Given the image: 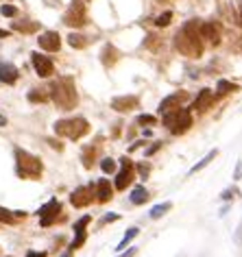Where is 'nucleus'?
I'll return each instance as SVG.
<instances>
[{"mask_svg":"<svg viewBox=\"0 0 242 257\" xmlns=\"http://www.w3.org/2000/svg\"><path fill=\"white\" fill-rule=\"evenodd\" d=\"M199 22L190 20L179 29L175 35V48L186 57H201L203 55V37L199 33Z\"/></svg>","mask_w":242,"mask_h":257,"instance_id":"nucleus-1","label":"nucleus"},{"mask_svg":"<svg viewBox=\"0 0 242 257\" xmlns=\"http://www.w3.org/2000/svg\"><path fill=\"white\" fill-rule=\"evenodd\" d=\"M50 98L59 109L63 111H70V109L76 107L79 102V94H76V87H74V79L72 76H59L57 81L50 83Z\"/></svg>","mask_w":242,"mask_h":257,"instance_id":"nucleus-2","label":"nucleus"},{"mask_svg":"<svg viewBox=\"0 0 242 257\" xmlns=\"http://www.w3.org/2000/svg\"><path fill=\"white\" fill-rule=\"evenodd\" d=\"M44 166L40 162V157L31 155V153L16 149V172L20 179H40L42 177Z\"/></svg>","mask_w":242,"mask_h":257,"instance_id":"nucleus-3","label":"nucleus"},{"mask_svg":"<svg viewBox=\"0 0 242 257\" xmlns=\"http://www.w3.org/2000/svg\"><path fill=\"white\" fill-rule=\"evenodd\" d=\"M162 115H164V124L168 126V131L173 136H181V133H186L192 126V113H190V109H183L181 105Z\"/></svg>","mask_w":242,"mask_h":257,"instance_id":"nucleus-4","label":"nucleus"},{"mask_svg":"<svg viewBox=\"0 0 242 257\" xmlns=\"http://www.w3.org/2000/svg\"><path fill=\"white\" fill-rule=\"evenodd\" d=\"M55 133L68 140H81L90 133V122L85 118H68V120H57L55 122Z\"/></svg>","mask_w":242,"mask_h":257,"instance_id":"nucleus-5","label":"nucleus"},{"mask_svg":"<svg viewBox=\"0 0 242 257\" xmlns=\"http://www.w3.org/2000/svg\"><path fill=\"white\" fill-rule=\"evenodd\" d=\"M63 24L74 29H81L87 24V16H85V5L81 0H72L70 3V9L63 14Z\"/></svg>","mask_w":242,"mask_h":257,"instance_id":"nucleus-6","label":"nucleus"},{"mask_svg":"<svg viewBox=\"0 0 242 257\" xmlns=\"http://www.w3.org/2000/svg\"><path fill=\"white\" fill-rule=\"evenodd\" d=\"M61 214V203L57 201V198H50V201L44 205V207L37 211V216H40V224L42 227H50L57 218Z\"/></svg>","mask_w":242,"mask_h":257,"instance_id":"nucleus-7","label":"nucleus"},{"mask_svg":"<svg viewBox=\"0 0 242 257\" xmlns=\"http://www.w3.org/2000/svg\"><path fill=\"white\" fill-rule=\"evenodd\" d=\"M120 166H123V170H120L116 177V190H127L133 183V179H136V166L127 157L120 159Z\"/></svg>","mask_w":242,"mask_h":257,"instance_id":"nucleus-8","label":"nucleus"},{"mask_svg":"<svg viewBox=\"0 0 242 257\" xmlns=\"http://www.w3.org/2000/svg\"><path fill=\"white\" fill-rule=\"evenodd\" d=\"M94 201V185H83V188H76L70 194V203L74 207H87Z\"/></svg>","mask_w":242,"mask_h":257,"instance_id":"nucleus-9","label":"nucleus"},{"mask_svg":"<svg viewBox=\"0 0 242 257\" xmlns=\"http://www.w3.org/2000/svg\"><path fill=\"white\" fill-rule=\"evenodd\" d=\"M31 61H33L35 72L40 74L42 79H48V76L55 74V66H53V61H50L48 57H44L40 53H33V55H31Z\"/></svg>","mask_w":242,"mask_h":257,"instance_id":"nucleus-10","label":"nucleus"},{"mask_svg":"<svg viewBox=\"0 0 242 257\" xmlns=\"http://www.w3.org/2000/svg\"><path fill=\"white\" fill-rule=\"evenodd\" d=\"M42 50H48V53H57V50L61 48V37L57 31H46V33L40 35V40H37Z\"/></svg>","mask_w":242,"mask_h":257,"instance_id":"nucleus-11","label":"nucleus"},{"mask_svg":"<svg viewBox=\"0 0 242 257\" xmlns=\"http://www.w3.org/2000/svg\"><path fill=\"white\" fill-rule=\"evenodd\" d=\"M140 107V98L138 96H116L111 100V109H116L120 113H127V111H133V109Z\"/></svg>","mask_w":242,"mask_h":257,"instance_id":"nucleus-12","label":"nucleus"},{"mask_svg":"<svg viewBox=\"0 0 242 257\" xmlns=\"http://www.w3.org/2000/svg\"><path fill=\"white\" fill-rule=\"evenodd\" d=\"M212 102H214V92L212 89H201L199 92V96L194 98V102H192V111H199V113H203V111H207L209 107H212Z\"/></svg>","mask_w":242,"mask_h":257,"instance_id":"nucleus-13","label":"nucleus"},{"mask_svg":"<svg viewBox=\"0 0 242 257\" xmlns=\"http://www.w3.org/2000/svg\"><path fill=\"white\" fill-rule=\"evenodd\" d=\"M199 33L203 40H207V42H212L214 46L216 44H220V27L216 22H205V24H201L199 27Z\"/></svg>","mask_w":242,"mask_h":257,"instance_id":"nucleus-14","label":"nucleus"},{"mask_svg":"<svg viewBox=\"0 0 242 257\" xmlns=\"http://www.w3.org/2000/svg\"><path fill=\"white\" fill-rule=\"evenodd\" d=\"M188 98V94L186 92H177V94H170V96H166L162 102H159V113H166V111H170V109H175V107H179L183 100Z\"/></svg>","mask_w":242,"mask_h":257,"instance_id":"nucleus-15","label":"nucleus"},{"mask_svg":"<svg viewBox=\"0 0 242 257\" xmlns=\"http://www.w3.org/2000/svg\"><path fill=\"white\" fill-rule=\"evenodd\" d=\"M94 190H96L94 192V196H96L98 203H107V201H111L113 198V188H111V183L107 181V179H100Z\"/></svg>","mask_w":242,"mask_h":257,"instance_id":"nucleus-16","label":"nucleus"},{"mask_svg":"<svg viewBox=\"0 0 242 257\" xmlns=\"http://www.w3.org/2000/svg\"><path fill=\"white\" fill-rule=\"evenodd\" d=\"M0 81L7 85H14L18 81V68L14 63H0Z\"/></svg>","mask_w":242,"mask_h":257,"instance_id":"nucleus-17","label":"nucleus"},{"mask_svg":"<svg viewBox=\"0 0 242 257\" xmlns=\"http://www.w3.org/2000/svg\"><path fill=\"white\" fill-rule=\"evenodd\" d=\"M22 218H27V211H9V209L0 207V222L16 224L18 220H22Z\"/></svg>","mask_w":242,"mask_h":257,"instance_id":"nucleus-18","label":"nucleus"},{"mask_svg":"<svg viewBox=\"0 0 242 257\" xmlns=\"http://www.w3.org/2000/svg\"><path fill=\"white\" fill-rule=\"evenodd\" d=\"M100 61H103V63H105V66H107V68H111V66H113V63H116V61H118V50H116V48H113V46H111V44H107V46L103 48V55H100Z\"/></svg>","mask_w":242,"mask_h":257,"instance_id":"nucleus-19","label":"nucleus"},{"mask_svg":"<svg viewBox=\"0 0 242 257\" xmlns=\"http://www.w3.org/2000/svg\"><path fill=\"white\" fill-rule=\"evenodd\" d=\"M129 198H131L133 205H144L146 201H149V190H146L144 185H138V188H133Z\"/></svg>","mask_w":242,"mask_h":257,"instance_id":"nucleus-20","label":"nucleus"},{"mask_svg":"<svg viewBox=\"0 0 242 257\" xmlns=\"http://www.w3.org/2000/svg\"><path fill=\"white\" fill-rule=\"evenodd\" d=\"M14 29L20 31V33H35L40 29V22H33V20H22V22H14Z\"/></svg>","mask_w":242,"mask_h":257,"instance_id":"nucleus-21","label":"nucleus"},{"mask_svg":"<svg viewBox=\"0 0 242 257\" xmlns=\"http://www.w3.org/2000/svg\"><path fill=\"white\" fill-rule=\"evenodd\" d=\"M216 155H218V151H216V149H214V151H209L207 155L203 157L199 164H196V166H192V168H190V175H194V172H199V170H203V168H205V166H209V164H212L214 159H216Z\"/></svg>","mask_w":242,"mask_h":257,"instance_id":"nucleus-22","label":"nucleus"},{"mask_svg":"<svg viewBox=\"0 0 242 257\" xmlns=\"http://www.w3.org/2000/svg\"><path fill=\"white\" fill-rule=\"evenodd\" d=\"M96 151H98L96 144H94V146H85V149H83V155H81V159H83L85 168H92L94 159H96Z\"/></svg>","mask_w":242,"mask_h":257,"instance_id":"nucleus-23","label":"nucleus"},{"mask_svg":"<svg viewBox=\"0 0 242 257\" xmlns=\"http://www.w3.org/2000/svg\"><path fill=\"white\" fill-rule=\"evenodd\" d=\"M173 209V203H162V205H155V207H153L151 211H149V216L153 218V220H159V218H162L164 214H166V211H170Z\"/></svg>","mask_w":242,"mask_h":257,"instance_id":"nucleus-24","label":"nucleus"},{"mask_svg":"<svg viewBox=\"0 0 242 257\" xmlns=\"http://www.w3.org/2000/svg\"><path fill=\"white\" fill-rule=\"evenodd\" d=\"M68 44L72 48H85L87 44H90V40H87L85 35H79V33H70L68 35Z\"/></svg>","mask_w":242,"mask_h":257,"instance_id":"nucleus-25","label":"nucleus"},{"mask_svg":"<svg viewBox=\"0 0 242 257\" xmlns=\"http://www.w3.org/2000/svg\"><path fill=\"white\" fill-rule=\"evenodd\" d=\"M238 85L235 83H231V81H225V79H220L218 81V85H216V92H218L220 96H225V94H231V92H238Z\"/></svg>","mask_w":242,"mask_h":257,"instance_id":"nucleus-26","label":"nucleus"},{"mask_svg":"<svg viewBox=\"0 0 242 257\" xmlns=\"http://www.w3.org/2000/svg\"><path fill=\"white\" fill-rule=\"evenodd\" d=\"M85 240H87V233H85V229H81V231H74V240H72V244H70V250H79L81 246L85 244Z\"/></svg>","mask_w":242,"mask_h":257,"instance_id":"nucleus-27","label":"nucleus"},{"mask_svg":"<svg viewBox=\"0 0 242 257\" xmlns=\"http://www.w3.org/2000/svg\"><path fill=\"white\" fill-rule=\"evenodd\" d=\"M27 98H29L31 102H46L50 96H48V89H31Z\"/></svg>","mask_w":242,"mask_h":257,"instance_id":"nucleus-28","label":"nucleus"},{"mask_svg":"<svg viewBox=\"0 0 242 257\" xmlns=\"http://www.w3.org/2000/svg\"><path fill=\"white\" fill-rule=\"evenodd\" d=\"M138 233H140V229H138V227H131V229L125 233L123 240H120V244L116 246V250H125V248H127V244H129V242L133 240V237H138Z\"/></svg>","mask_w":242,"mask_h":257,"instance_id":"nucleus-29","label":"nucleus"},{"mask_svg":"<svg viewBox=\"0 0 242 257\" xmlns=\"http://www.w3.org/2000/svg\"><path fill=\"white\" fill-rule=\"evenodd\" d=\"M100 168H103L105 175H111V172H116V162H113L111 157H105L103 162H100Z\"/></svg>","mask_w":242,"mask_h":257,"instance_id":"nucleus-30","label":"nucleus"},{"mask_svg":"<svg viewBox=\"0 0 242 257\" xmlns=\"http://www.w3.org/2000/svg\"><path fill=\"white\" fill-rule=\"evenodd\" d=\"M170 20H173V11H166V14H162V16L157 18L155 24H157V27H168Z\"/></svg>","mask_w":242,"mask_h":257,"instance_id":"nucleus-31","label":"nucleus"},{"mask_svg":"<svg viewBox=\"0 0 242 257\" xmlns=\"http://www.w3.org/2000/svg\"><path fill=\"white\" fill-rule=\"evenodd\" d=\"M155 122H157V118L155 115H149V113H142L138 118V124H155Z\"/></svg>","mask_w":242,"mask_h":257,"instance_id":"nucleus-32","label":"nucleus"},{"mask_svg":"<svg viewBox=\"0 0 242 257\" xmlns=\"http://www.w3.org/2000/svg\"><path fill=\"white\" fill-rule=\"evenodd\" d=\"M90 220H92V216H83V218H81V220H76V222H74V231L85 229L87 224H90Z\"/></svg>","mask_w":242,"mask_h":257,"instance_id":"nucleus-33","label":"nucleus"},{"mask_svg":"<svg viewBox=\"0 0 242 257\" xmlns=\"http://www.w3.org/2000/svg\"><path fill=\"white\" fill-rule=\"evenodd\" d=\"M0 14L7 16V18H14V16L18 14V9H16V7H11V5H5V7L0 9Z\"/></svg>","mask_w":242,"mask_h":257,"instance_id":"nucleus-34","label":"nucleus"},{"mask_svg":"<svg viewBox=\"0 0 242 257\" xmlns=\"http://www.w3.org/2000/svg\"><path fill=\"white\" fill-rule=\"evenodd\" d=\"M120 218V214H107L103 220H100V227H103V224H107V222H113V220H118Z\"/></svg>","mask_w":242,"mask_h":257,"instance_id":"nucleus-35","label":"nucleus"},{"mask_svg":"<svg viewBox=\"0 0 242 257\" xmlns=\"http://www.w3.org/2000/svg\"><path fill=\"white\" fill-rule=\"evenodd\" d=\"M138 172H140V175H142V177L146 179V177H149V172H151L149 164H140V166H138Z\"/></svg>","mask_w":242,"mask_h":257,"instance_id":"nucleus-36","label":"nucleus"},{"mask_svg":"<svg viewBox=\"0 0 242 257\" xmlns=\"http://www.w3.org/2000/svg\"><path fill=\"white\" fill-rule=\"evenodd\" d=\"M233 194H238V192H235V190H225V192L220 194V198H222V201H231Z\"/></svg>","mask_w":242,"mask_h":257,"instance_id":"nucleus-37","label":"nucleus"},{"mask_svg":"<svg viewBox=\"0 0 242 257\" xmlns=\"http://www.w3.org/2000/svg\"><path fill=\"white\" fill-rule=\"evenodd\" d=\"M136 253H138V248H129V250H127V253L118 255V257H136Z\"/></svg>","mask_w":242,"mask_h":257,"instance_id":"nucleus-38","label":"nucleus"},{"mask_svg":"<svg viewBox=\"0 0 242 257\" xmlns=\"http://www.w3.org/2000/svg\"><path fill=\"white\" fill-rule=\"evenodd\" d=\"M233 179H242V162H238V168H235V177Z\"/></svg>","mask_w":242,"mask_h":257,"instance_id":"nucleus-39","label":"nucleus"},{"mask_svg":"<svg viewBox=\"0 0 242 257\" xmlns=\"http://www.w3.org/2000/svg\"><path fill=\"white\" fill-rule=\"evenodd\" d=\"M48 144L53 146V149H57V151H61V149H63V146H61L59 142H55V140H48Z\"/></svg>","mask_w":242,"mask_h":257,"instance_id":"nucleus-40","label":"nucleus"},{"mask_svg":"<svg viewBox=\"0 0 242 257\" xmlns=\"http://www.w3.org/2000/svg\"><path fill=\"white\" fill-rule=\"evenodd\" d=\"M159 146H162V144H153V146H151V149H149V151H146V155H153V153H155V151L159 149Z\"/></svg>","mask_w":242,"mask_h":257,"instance_id":"nucleus-41","label":"nucleus"},{"mask_svg":"<svg viewBox=\"0 0 242 257\" xmlns=\"http://www.w3.org/2000/svg\"><path fill=\"white\" fill-rule=\"evenodd\" d=\"M27 257H46V253H35V250H31V253H27Z\"/></svg>","mask_w":242,"mask_h":257,"instance_id":"nucleus-42","label":"nucleus"},{"mask_svg":"<svg viewBox=\"0 0 242 257\" xmlns=\"http://www.w3.org/2000/svg\"><path fill=\"white\" fill-rule=\"evenodd\" d=\"M7 124V118H3V115H0V126H5Z\"/></svg>","mask_w":242,"mask_h":257,"instance_id":"nucleus-43","label":"nucleus"},{"mask_svg":"<svg viewBox=\"0 0 242 257\" xmlns=\"http://www.w3.org/2000/svg\"><path fill=\"white\" fill-rule=\"evenodd\" d=\"M240 16H242V0H240Z\"/></svg>","mask_w":242,"mask_h":257,"instance_id":"nucleus-44","label":"nucleus"}]
</instances>
